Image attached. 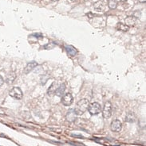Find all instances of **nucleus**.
Wrapping results in <instances>:
<instances>
[{
    "label": "nucleus",
    "instance_id": "nucleus-9",
    "mask_svg": "<svg viewBox=\"0 0 146 146\" xmlns=\"http://www.w3.org/2000/svg\"><path fill=\"white\" fill-rule=\"evenodd\" d=\"M137 22V17H135L134 16H129L125 18V24L128 26H133L135 25Z\"/></svg>",
    "mask_w": 146,
    "mask_h": 146
},
{
    "label": "nucleus",
    "instance_id": "nucleus-19",
    "mask_svg": "<svg viewBox=\"0 0 146 146\" xmlns=\"http://www.w3.org/2000/svg\"><path fill=\"white\" fill-rule=\"evenodd\" d=\"M139 3H144L146 2V0H138Z\"/></svg>",
    "mask_w": 146,
    "mask_h": 146
},
{
    "label": "nucleus",
    "instance_id": "nucleus-2",
    "mask_svg": "<svg viewBox=\"0 0 146 146\" xmlns=\"http://www.w3.org/2000/svg\"><path fill=\"white\" fill-rule=\"evenodd\" d=\"M9 95L10 97L15 99H18V100H20L23 99V91L22 90L18 87H13L9 92Z\"/></svg>",
    "mask_w": 146,
    "mask_h": 146
},
{
    "label": "nucleus",
    "instance_id": "nucleus-12",
    "mask_svg": "<svg viewBox=\"0 0 146 146\" xmlns=\"http://www.w3.org/2000/svg\"><path fill=\"white\" fill-rule=\"evenodd\" d=\"M15 78H16L15 74H14V72H11V73H10L9 75H7V78H6V82H7L8 84H11V83L14 81Z\"/></svg>",
    "mask_w": 146,
    "mask_h": 146
},
{
    "label": "nucleus",
    "instance_id": "nucleus-14",
    "mask_svg": "<svg viewBox=\"0 0 146 146\" xmlns=\"http://www.w3.org/2000/svg\"><path fill=\"white\" fill-rule=\"evenodd\" d=\"M126 121L128 122H134L136 120V116L133 112H129L126 115Z\"/></svg>",
    "mask_w": 146,
    "mask_h": 146
},
{
    "label": "nucleus",
    "instance_id": "nucleus-18",
    "mask_svg": "<svg viewBox=\"0 0 146 146\" xmlns=\"http://www.w3.org/2000/svg\"><path fill=\"white\" fill-rule=\"evenodd\" d=\"M87 16L89 17V18H92V17H94V14H92V13H88L87 14Z\"/></svg>",
    "mask_w": 146,
    "mask_h": 146
},
{
    "label": "nucleus",
    "instance_id": "nucleus-3",
    "mask_svg": "<svg viewBox=\"0 0 146 146\" xmlns=\"http://www.w3.org/2000/svg\"><path fill=\"white\" fill-rule=\"evenodd\" d=\"M88 111L89 112L90 114H92V115H96V114H99L101 111V106L100 103L95 102L89 104V108H88Z\"/></svg>",
    "mask_w": 146,
    "mask_h": 146
},
{
    "label": "nucleus",
    "instance_id": "nucleus-15",
    "mask_svg": "<svg viewBox=\"0 0 146 146\" xmlns=\"http://www.w3.org/2000/svg\"><path fill=\"white\" fill-rule=\"evenodd\" d=\"M117 6V2L116 0H108V7H109V9H116Z\"/></svg>",
    "mask_w": 146,
    "mask_h": 146
},
{
    "label": "nucleus",
    "instance_id": "nucleus-21",
    "mask_svg": "<svg viewBox=\"0 0 146 146\" xmlns=\"http://www.w3.org/2000/svg\"><path fill=\"white\" fill-rule=\"evenodd\" d=\"M52 1H57V0H52Z\"/></svg>",
    "mask_w": 146,
    "mask_h": 146
},
{
    "label": "nucleus",
    "instance_id": "nucleus-11",
    "mask_svg": "<svg viewBox=\"0 0 146 146\" xmlns=\"http://www.w3.org/2000/svg\"><path fill=\"white\" fill-rule=\"evenodd\" d=\"M65 90H66V85L64 83L61 84L55 90V92H54V94H55L56 95L58 96H62L64 94H65Z\"/></svg>",
    "mask_w": 146,
    "mask_h": 146
},
{
    "label": "nucleus",
    "instance_id": "nucleus-6",
    "mask_svg": "<svg viewBox=\"0 0 146 146\" xmlns=\"http://www.w3.org/2000/svg\"><path fill=\"white\" fill-rule=\"evenodd\" d=\"M77 114L75 112V110L74 108L73 109H69L67 114H66V120L69 121V122H74L76 121L77 119Z\"/></svg>",
    "mask_w": 146,
    "mask_h": 146
},
{
    "label": "nucleus",
    "instance_id": "nucleus-13",
    "mask_svg": "<svg viewBox=\"0 0 146 146\" xmlns=\"http://www.w3.org/2000/svg\"><path fill=\"white\" fill-rule=\"evenodd\" d=\"M117 28L118 30H121V31H123V32H127L129 29V26H126L125 24H124L122 22H118V24L117 26Z\"/></svg>",
    "mask_w": 146,
    "mask_h": 146
},
{
    "label": "nucleus",
    "instance_id": "nucleus-4",
    "mask_svg": "<svg viewBox=\"0 0 146 146\" xmlns=\"http://www.w3.org/2000/svg\"><path fill=\"white\" fill-rule=\"evenodd\" d=\"M102 114L104 118H109L112 115V103L110 102H106L104 105L103 111H102Z\"/></svg>",
    "mask_w": 146,
    "mask_h": 146
},
{
    "label": "nucleus",
    "instance_id": "nucleus-10",
    "mask_svg": "<svg viewBox=\"0 0 146 146\" xmlns=\"http://www.w3.org/2000/svg\"><path fill=\"white\" fill-rule=\"evenodd\" d=\"M66 50L67 52V53L71 57H74L78 53V50L76 49V48H74L72 45H66Z\"/></svg>",
    "mask_w": 146,
    "mask_h": 146
},
{
    "label": "nucleus",
    "instance_id": "nucleus-17",
    "mask_svg": "<svg viewBox=\"0 0 146 146\" xmlns=\"http://www.w3.org/2000/svg\"><path fill=\"white\" fill-rule=\"evenodd\" d=\"M3 83H4V80H3V78L0 76V87H1L3 84Z\"/></svg>",
    "mask_w": 146,
    "mask_h": 146
},
{
    "label": "nucleus",
    "instance_id": "nucleus-5",
    "mask_svg": "<svg viewBox=\"0 0 146 146\" xmlns=\"http://www.w3.org/2000/svg\"><path fill=\"white\" fill-rule=\"evenodd\" d=\"M61 102L64 106H69L72 105L73 102H74V98H73V95L70 93H66L62 96Z\"/></svg>",
    "mask_w": 146,
    "mask_h": 146
},
{
    "label": "nucleus",
    "instance_id": "nucleus-20",
    "mask_svg": "<svg viewBox=\"0 0 146 146\" xmlns=\"http://www.w3.org/2000/svg\"><path fill=\"white\" fill-rule=\"evenodd\" d=\"M121 2H122V3H125V2H127V0H121Z\"/></svg>",
    "mask_w": 146,
    "mask_h": 146
},
{
    "label": "nucleus",
    "instance_id": "nucleus-7",
    "mask_svg": "<svg viewBox=\"0 0 146 146\" xmlns=\"http://www.w3.org/2000/svg\"><path fill=\"white\" fill-rule=\"evenodd\" d=\"M111 130L113 132H115V133H117V132H120L121 130V128H122V125H121V122L119 121V120H114L112 121L111 123Z\"/></svg>",
    "mask_w": 146,
    "mask_h": 146
},
{
    "label": "nucleus",
    "instance_id": "nucleus-1",
    "mask_svg": "<svg viewBox=\"0 0 146 146\" xmlns=\"http://www.w3.org/2000/svg\"><path fill=\"white\" fill-rule=\"evenodd\" d=\"M89 106V102L86 99H82L80 101H78L77 102L76 107L74 108L77 115L78 116L83 114L86 111H88Z\"/></svg>",
    "mask_w": 146,
    "mask_h": 146
},
{
    "label": "nucleus",
    "instance_id": "nucleus-8",
    "mask_svg": "<svg viewBox=\"0 0 146 146\" xmlns=\"http://www.w3.org/2000/svg\"><path fill=\"white\" fill-rule=\"evenodd\" d=\"M37 65H38V64L36 61H31V62L28 63L24 69V73L25 74H28V73H30L31 71H33Z\"/></svg>",
    "mask_w": 146,
    "mask_h": 146
},
{
    "label": "nucleus",
    "instance_id": "nucleus-16",
    "mask_svg": "<svg viewBox=\"0 0 146 146\" xmlns=\"http://www.w3.org/2000/svg\"><path fill=\"white\" fill-rule=\"evenodd\" d=\"M56 83H52L51 84V86L49 87V89H48V90H47V93L49 94V95H53V94H54V92H55V90H56Z\"/></svg>",
    "mask_w": 146,
    "mask_h": 146
}]
</instances>
